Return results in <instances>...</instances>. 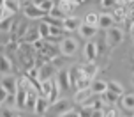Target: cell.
<instances>
[{"label": "cell", "instance_id": "1", "mask_svg": "<svg viewBox=\"0 0 134 117\" xmlns=\"http://www.w3.org/2000/svg\"><path fill=\"white\" fill-rule=\"evenodd\" d=\"M58 50H60V53L64 57H74L76 55V52H78V41L74 39V37H62L60 43H58Z\"/></svg>", "mask_w": 134, "mask_h": 117}, {"label": "cell", "instance_id": "2", "mask_svg": "<svg viewBox=\"0 0 134 117\" xmlns=\"http://www.w3.org/2000/svg\"><path fill=\"white\" fill-rule=\"evenodd\" d=\"M23 14H25L27 20H32V21H41L44 16H46V13H44L39 6L32 4V2H28V4L23 6Z\"/></svg>", "mask_w": 134, "mask_h": 117}, {"label": "cell", "instance_id": "3", "mask_svg": "<svg viewBox=\"0 0 134 117\" xmlns=\"http://www.w3.org/2000/svg\"><path fill=\"white\" fill-rule=\"evenodd\" d=\"M124 41V30L118 27H111L106 30V44L109 48H115V46H118L120 43Z\"/></svg>", "mask_w": 134, "mask_h": 117}, {"label": "cell", "instance_id": "4", "mask_svg": "<svg viewBox=\"0 0 134 117\" xmlns=\"http://www.w3.org/2000/svg\"><path fill=\"white\" fill-rule=\"evenodd\" d=\"M57 73H58V69H57V66H55L51 60L48 62H42L39 66V78L37 80H51V78H55L57 76Z\"/></svg>", "mask_w": 134, "mask_h": 117}, {"label": "cell", "instance_id": "5", "mask_svg": "<svg viewBox=\"0 0 134 117\" xmlns=\"http://www.w3.org/2000/svg\"><path fill=\"white\" fill-rule=\"evenodd\" d=\"M28 28H30L28 21H14L13 30H11V37H13V39H16V41H21V39L27 35Z\"/></svg>", "mask_w": 134, "mask_h": 117}, {"label": "cell", "instance_id": "6", "mask_svg": "<svg viewBox=\"0 0 134 117\" xmlns=\"http://www.w3.org/2000/svg\"><path fill=\"white\" fill-rule=\"evenodd\" d=\"M57 83L60 87L62 92H67L69 89H72V82H71V75H69V69H62L57 73Z\"/></svg>", "mask_w": 134, "mask_h": 117}, {"label": "cell", "instance_id": "7", "mask_svg": "<svg viewBox=\"0 0 134 117\" xmlns=\"http://www.w3.org/2000/svg\"><path fill=\"white\" fill-rule=\"evenodd\" d=\"M49 106H51L49 99L39 94L37 96V101H35V106H34V114L35 115H46L48 112H49Z\"/></svg>", "mask_w": 134, "mask_h": 117}, {"label": "cell", "instance_id": "8", "mask_svg": "<svg viewBox=\"0 0 134 117\" xmlns=\"http://www.w3.org/2000/svg\"><path fill=\"white\" fill-rule=\"evenodd\" d=\"M81 23H83L81 18L72 16V14H67L65 18H64V30L65 32H74V30H78L81 27Z\"/></svg>", "mask_w": 134, "mask_h": 117}, {"label": "cell", "instance_id": "9", "mask_svg": "<svg viewBox=\"0 0 134 117\" xmlns=\"http://www.w3.org/2000/svg\"><path fill=\"white\" fill-rule=\"evenodd\" d=\"M92 96H94V92H92V89H90V87H85V89H76V90H74V103H76V105H85Z\"/></svg>", "mask_w": 134, "mask_h": 117}, {"label": "cell", "instance_id": "10", "mask_svg": "<svg viewBox=\"0 0 134 117\" xmlns=\"http://www.w3.org/2000/svg\"><path fill=\"white\" fill-rule=\"evenodd\" d=\"M0 83L7 89L9 94H16V90H18V78L13 76V73L11 75H4V78L0 80Z\"/></svg>", "mask_w": 134, "mask_h": 117}, {"label": "cell", "instance_id": "11", "mask_svg": "<svg viewBox=\"0 0 134 117\" xmlns=\"http://www.w3.org/2000/svg\"><path fill=\"white\" fill-rule=\"evenodd\" d=\"M113 18L115 21H127L129 18V6H124V4H116L113 7Z\"/></svg>", "mask_w": 134, "mask_h": 117}, {"label": "cell", "instance_id": "12", "mask_svg": "<svg viewBox=\"0 0 134 117\" xmlns=\"http://www.w3.org/2000/svg\"><path fill=\"white\" fill-rule=\"evenodd\" d=\"M99 57V53H97V44L95 43H92V41H88L85 46H83V59L87 62H90V60H95Z\"/></svg>", "mask_w": 134, "mask_h": 117}, {"label": "cell", "instance_id": "13", "mask_svg": "<svg viewBox=\"0 0 134 117\" xmlns=\"http://www.w3.org/2000/svg\"><path fill=\"white\" fill-rule=\"evenodd\" d=\"M71 106H69V101L67 99H57L55 103H51L49 106V110L53 112L55 115H65V112L69 110Z\"/></svg>", "mask_w": 134, "mask_h": 117}, {"label": "cell", "instance_id": "14", "mask_svg": "<svg viewBox=\"0 0 134 117\" xmlns=\"http://www.w3.org/2000/svg\"><path fill=\"white\" fill-rule=\"evenodd\" d=\"M115 25V18L111 13H100L99 14V28L100 30H108Z\"/></svg>", "mask_w": 134, "mask_h": 117}, {"label": "cell", "instance_id": "15", "mask_svg": "<svg viewBox=\"0 0 134 117\" xmlns=\"http://www.w3.org/2000/svg\"><path fill=\"white\" fill-rule=\"evenodd\" d=\"M120 105H122V108L127 112V114L132 115L134 114V94H122Z\"/></svg>", "mask_w": 134, "mask_h": 117}, {"label": "cell", "instance_id": "16", "mask_svg": "<svg viewBox=\"0 0 134 117\" xmlns=\"http://www.w3.org/2000/svg\"><path fill=\"white\" fill-rule=\"evenodd\" d=\"M99 27H92V25H87V23H81V27L78 28V32L83 39H92L95 34H97Z\"/></svg>", "mask_w": 134, "mask_h": 117}, {"label": "cell", "instance_id": "17", "mask_svg": "<svg viewBox=\"0 0 134 117\" xmlns=\"http://www.w3.org/2000/svg\"><path fill=\"white\" fill-rule=\"evenodd\" d=\"M90 89H92V92H94V94H97V96H102V94L108 90V82L94 78V80H92V83H90Z\"/></svg>", "mask_w": 134, "mask_h": 117}, {"label": "cell", "instance_id": "18", "mask_svg": "<svg viewBox=\"0 0 134 117\" xmlns=\"http://www.w3.org/2000/svg\"><path fill=\"white\" fill-rule=\"evenodd\" d=\"M13 73V62L7 55H0V75H11Z\"/></svg>", "mask_w": 134, "mask_h": 117}, {"label": "cell", "instance_id": "19", "mask_svg": "<svg viewBox=\"0 0 134 117\" xmlns=\"http://www.w3.org/2000/svg\"><path fill=\"white\" fill-rule=\"evenodd\" d=\"M90 83H92V78L87 76V75H85V71H83V73L74 80L72 87H74V90H76V89H85V87H90Z\"/></svg>", "mask_w": 134, "mask_h": 117}, {"label": "cell", "instance_id": "20", "mask_svg": "<svg viewBox=\"0 0 134 117\" xmlns=\"http://www.w3.org/2000/svg\"><path fill=\"white\" fill-rule=\"evenodd\" d=\"M83 71H85L87 76H90V78L94 80L95 76H97V73H99V66H97L94 60H90V62H87V64H83Z\"/></svg>", "mask_w": 134, "mask_h": 117}, {"label": "cell", "instance_id": "21", "mask_svg": "<svg viewBox=\"0 0 134 117\" xmlns=\"http://www.w3.org/2000/svg\"><path fill=\"white\" fill-rule=\"evenodd\" d=\"M57 6L64 11V14H65V16H67V14H72V11L78 7L74 2H71V0H58V4H57Z\"/></svg>", "mask_w": 134, "mask_h": 117}, {"label": "cell", "instance_id": "22", "mask_svg": "<svg viewBox=\"0 0 134 117\" xmlns=\"http://www.w3.org/2000/svg\"><path fill=\"white\" fill-rule=\"evenodd\" d=\"M4 6L11 11V13H18L21 7H23V4H21V0H4Z\"/></svg>", "mask_w": 134, "mask_h": 117}, {"label": "cell", "instance_id": "23", "mask_svg": "<svg viewBox=\"0 0 134 117\" xmlns=\"http://www.w3.org/2000/svg\"><path fill=\"white\" fill-rule=\"evenodd\" d=\"M83 23L92 25V27H99V14H97V13H88V14H85Z\"/></svg>", "mask_w": 134, "mask_h": 117}, {"label": "cell", "instance_id": "24", "mask_svg": "<svg viewBox=\"0 0 134 117\" xmlns=\"http://www.w3.org/2000/svg\"><path fill=\"white\" fill-rule=\"evenodd\" d=\"M13 25H14V18H5L4 21H0V30L2 32H5V34H11V30H13Z\"/></svg>", "mask_w": 134, "mask_h": 117}, {"label": "cell", "instance_id": "25", "mask_svg": "<svg viewBox=\"0 0 134 117\" xmlns=\"http://www.w3.org/2000/svg\"><path fill=\"white\" fill-rule=\"evenodd\" d=\"M41 35H39V28H28V32H27V35L23 37V41H28V43H34L35 39H39Z\"/></svg>", "mask_w": 134, "mask_h": 117}, {"label": "cell", "instance_id": "26", "mask_svg": "<svg viewBox=\"0 0 134 117\" xmlns=\"http://www.w3.org/2000/svg\"><path fill=\"white\" fill-rule=\"evenodd\" d=\"M39 35L41 37H44V39H48V37H49V25H48L46 21L44 20H41V23H39Z\"/></svg>", "mask_w": 134, "mask_h": 117}, {"label": "cell", "instance_id": "27", "mask_svg": "<svg viewBox=\"0 0 134 117\" xmlns=\"http://www.w3.org/2000/svg\"><path fill=\"white\" fill-rule=\"evenodd\" d=\"M108 89L113 90V92H116L118 96H122V94H124V87H122L118 82H113V80H111V82H108Z\"/></svg>", "mask_w": 134, "mask_h": 117}, {"label": "cell", "instance_id": "28", "mask_svg": "<svg viewBox=\"0 0 134 117\" xmlns=\"http://www.w3.org/2000/svg\"><path fill=\"white\" fill-rule=\"evenodd\" d=\"M11 16H14V13H11L5 6H0V21H4L5 18H11Z\"/></svg>", "mask_w": 134, "mask_h": 117}, {"label": "cell", "instance_id": "29", "mask_svg": "<svg viewBox=\"0 0 134 117\" xmlns=\"http://www.w3.org/2000/svg\"><path fill=\"white\" fill-rule=\"evenodd\" d=\"M7 96H9V92H7V89L0 83V103L4 105L5 103V99H7Z\"/></svg>", "mask_w": 134, "mask_h": 117}, {"label": "cell", "instance_id": "30", "mask_svg": "<svg viewBox=\"0 0 134 117\" xmlns=\"http://www.w3.org/2000/svg\"><path fill=\"white\" fill-rule=\"evenodd\" d=\"M116 4H118L116 0H100V2H99V6H100V7H111V9H113Z\"/></svg>", "mask_w": 134, "mask_h": 117}, {"label": "cell", "instance_id": "31", "mask_svg": "<svg viewBox=\"0 0 134 117\" xmlns=\"http://www.w3.org/2000/svg\"><path fill=\"white\" fill-rule=\"evenodd\" d=\"M129 32H131L132 41H134V20H132V18H131V21H129Z\"/></svg>", "mask_w": 134, "mask_h": 117}, {"label": "cell", "instance_id": "32", "mask_svg": "<svg viewBox=\"0 0 134 117\" xmlns=\"http://www.w3.org/2000/svg\"><path fill=\"white\" fill-rule=\"evenodd\" d=\"M129 7H131V9H129V18H132V20H134V4H131Z\"/></svg>", "mask_w": 134, "mask_h": 117}, {"label": "cell", "instance_id": "33", "mask_svg": "<svg viewBox=\"0 0 134 117\" xmlns=\"http://www.w3.org/2000/svg\"><path fill=\"white\" fill-rule=\"evenodd\" d=\"M42 2H46V0H32V4H35V6H39V4H42Z\"/></svg>", "mask_w": 134, "mask_h": 117}, {"label": "cell", "instance_id": "34", "mask_svg": "<svg viewBox=\"0 0 134 117\" xmlns=\"http://www.w3.org/2000/svg\"><path fill=\"white\" fill-rule=\"evenodd\" d=\"M87 2H95V4H99L100 0H87Z\"/></svg>", "mask_w": 134, "mask_h": 117}, {"label": "cell", "instance_id": "35", "mask_svg": "<svg viewBox=\"0 0 134 117\" xmlns=\"http://www.w3.org/2000/svg\"><path fill=\"white\" fill-rule=\"evenodd\" d=\"M132 82H134V75H132Z\"/></svg>", "mask_w": 134, "mask_h": 117}, {"label": "cell", "instance_id": "36", "mask_svg": "<svg viewBox=\"0 0 134 117\" xmlns=\"http://www.w3.org/2000/svg\"><path fill=\"white\" fill-rule=\"evenodd\" d=\"M0 80H2V78H0Z\"/></svg>", "mask_w": 134, "mask_h": 117}, {"label": "cell", "instance_id": "37", "mask_svg": "<svg viewBox=\"0 0 134 117\" xmlns=\"http://www.w3.org/2000/svg\"><path fill=\"white\" fill-rule=\"evenodd\" d=\"M132 115H134V114H132Z\"/></svg>", "mask_w": 134, "mask_h": 117}]
</instances>
